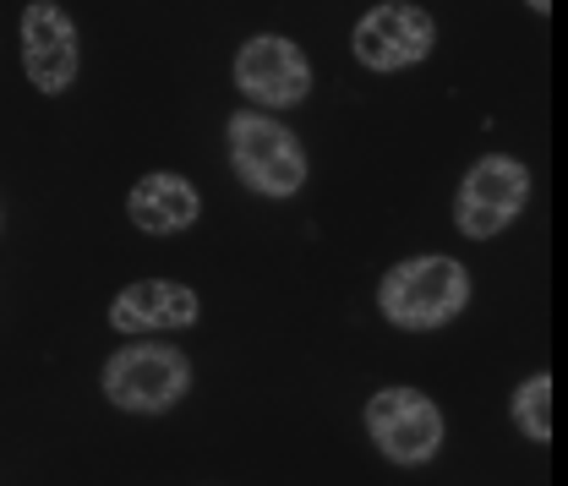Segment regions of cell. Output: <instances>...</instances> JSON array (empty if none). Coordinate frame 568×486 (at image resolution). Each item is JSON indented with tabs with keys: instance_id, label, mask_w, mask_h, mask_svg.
Masks as SVG:
<instances>
[{
	"instance_id": "cell-1",
	"label": "cell",
	"mask_w": 568,
	"mask_h": 486,
	"mask_svg": "<svg viewBox=\"0 0 568 486\" xmlns=\"http://www.w3.org/2000/svg\"><path fill=\"white\" fill-rule=\"evenodd\" d=\"M465 306H470V274H465V263H454L443 252L405 257L377 279V312L405 334H432V328L454 323Z\"/></svg>"
},
{
	"instance_id": "cell-2",
	"label": "cell",
	"mask_w": 568,
	"mask_h": 486,
	"mask_svg": "<svg viewBox=\"0 0 568 486\" xmlns=\"http://www.w3.org/2000/svg\"><path fill=\"white\" fill-rule=\"evenodd\" d=\"M224 142H230V170H235V181L246 192H257V198H295L306 186V148L274 115L235 110L230 126H224Z\"/></svg>"
},
{
	"instance_id": "cell-3",
	"label": "cell",
	"mask_w": 568,
	"mask_h": 486,
	"mask_svg": "<svg viewBox=\"0 0 568 486\" xmlns=\"http://www.w3.org/2000/svg\"><path fill=\"white\" fill-rule=\"evenodd\" d=\"M104 399L126 416H164L192 388V361L175 345H121L99 377Z\"/></svg>"
},
{
	"instance_id": "cell-4",
	"label": "cell",
	"mask_w": 568,
	"mask_h": 486,
	"mask_svg": "<svg viewBox=\"0 0 568 486\" xmlns=\"http://www.w3.org/2000/svg\"><path fill=\"white\" fill-rule=\"evenodd\" d=\"M361 416H366V437L377 443V454L388 465L416 470V465H432L437 448H443V411L426 399L422 388H405V383L377 388Z\"/></svg>"
},
{
	"instance_id": "cell-5",
	"label": "cell",
	"mask_w": 568,
	"mask_h": 486,
	"mask_svg": "<svg viewBox=\"0 0 568 486\" xmlns=\"http://www.w3.org/2000/svg\"><path fill=\"white\" fill-rule=\"evenodd\" d=\"M530 203V170L514 153H487L465 170L459 198H454V230L470 241L503 235Z\"/></svg>"
},
{
	"instance_id": "cell-6",
	"label": "cell",
	"mask_w": 568,
	"mask_h": 486,
	"mask_svg": "<svg viewBox=\"0 0 568 486\" xmlns=\"http://www.w3.org/2000/svg\"><path fill=\"white\" fill-rule=\"evenodd\" d=\"M437 44V22L426 6H410V0H383V6H366L361 22L351 33L355 61L366 71H405L422 67Z\"/></svg>"
},
{
	"instance_id": "cell-7",
	"label": "cell",
	"mask_w": 568,
	"mask_h": 486,
	"mask_svg": "<svg viewBox=\"0 0 568 486\" xmlns=\"http://www.w3.org/2000/svg\"><path fill=\"white\" fill-rule=\"evenodd\" d=\"M235 88L241 99H252L263 115L268 110H290L312 93V61L295 39L280 33H257L235 50Z\"/></svg>"
},
{
	"instance_id": "cell-8",
	"label": "cell",
	"mask_w": 568,
	"mask_h": 486,
	"mask_svg": "<svg viewBox=\"0 0 568 486\" xmlns=\"http://www.w3.org/2000/svg\"><path fill=\"white\" fill-rule=\"evenodd\" d=\"M22 71L50 99L77 82V22L55 0L22 6Z\"/></svg>"
},
{
	"instance_id": "cell-9",
	"label": "cell",
	"mask_w": 568,
	"mask_h": 486,
	"mask_svg": "<svg viewBox=\"0 0 568 486\" xmlns=\"http://www.w3.org/2000/svg\"><path fill=\"white\" fill-rule=\"evenodd\" d=\"M203 317V301L181 279H138L110 301V328L115 334H175Z\"/></svg>"
},
{
	"instance_id": "cell-10",
	"label": "cell",
	"mask_w": 568,
	"mask_h": 486,
	"mask_svg": "<svg viewBox=\"0 0 568 486\" xmlns=\"http://www.w3.org/2000/svg\"><path fill=\"white\" fill-rule=\"evenodd\" d=\"M126 213H132V224H138L142 235H181V230L197 224L203 198H197V186L186 175L153 170V175H142L138 186L126 192Z\"/></svg>"
},
{
	"instance_id": "cell-11",
	"label": "cell",
	"mask_w": 568,
	"mask_h": 486,
	"mask_svg": "<svg viewBox=\"0 0 568 486\" xmlns=\"http://www.w3.org/2000/svg\"><path fill=\"white\" fill-rule=\"evenodd\" d=\"M552 372H530L519 388H514V426L530 437V443H552L558 432V411H552Z\"/></svg>"
}]
</instances>
